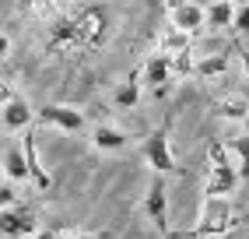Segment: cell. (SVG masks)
Listing matches in <instances>:
<instances>
[{
  "instance_id": "cell-8",
  "label": "cell",
  "mask_w": 249,
  "mask_h": 239,
  "mask_svg": "<svg viewBox=\"0 0 249 239\" xmlns=\"http://www.w3.org/2000/svg\"><path fill=\"white\" fill-rule=\"evenodd\" d=\"M242 179H239V169L235 165H211V179H207V197H228Z\"/></svg>"
},
{
  "instance_id": "cell-21",
  "label": "cell",
  "mask_w": 249,
  "mask_h": 239,
  "mask_svg": "<svg viewBox=\"0 0 249 239\" xmlns=\"http://www.w3.org/2000/svg\"><path fill=\"white\" fill-rule=\"evenodd\" d=\"M11 95H14V92H11V84H7V81H0V106H4Z\"/></svg>"
},
{
  "instance_id": "cell-16",
  "label": "cell",
  "mask_w": 249,
  "mask_h": 239,
  "mask_svg": "<svg viewBox=\"0 0 249 239\" xmlns=\"http://www.w3.org/2000/svg\"><path fill=\"white\" fill-rule=\"evenodd\" d=\"M186 49H190V36H186V32H179V28H169L161 36V42H158V53H169V57L186 53Z\"/></svg>"
},
{
  "instance_id": "cell-26",
  "label": "cell",
  "mask_w": 249,
  "mask_h": 239,
  "mask_svg": "<svg viewBox=\"0 0 249 239\" xmlns=\"http://www.w3.org/2000/svg\"><path fill=\"white\" fill-rule=\"evenodd\" d=\"M165 4H169V11H172V7H179V4H182V0H165Z\"/></svg>"
},
{
  "instance_id": "cell-11",
  "label": "cell",
  "mask_w": 249,
  "mask_h": 239,
  "mask_svg": "<svg viewBox=\"0 0 249 239\" xmlns=\"http://www.w3.org/2000/svg\"><path fill=\"white\" fill-rule=\"evenodd\" d=\"M141 88H144V84H141V74H130L126 81H120V88L112 92V102H116L120 109H134L137 102H141Z\"/></svg>"
},
{
  "instance_id": "cell-9",
  "label": "cell",
  "mask_w": 249,
  "mask_h": 239,
  "mask_svg": "<svg viewBox=\"0 0 249 239\" xmlns=\"http://www.w3.org/2000/svg\"><path fill=\"white\" fill-rule=\"evenodd\" d=\"M21 155H25V169H28V179L39 186V190H49L53 186V176L42 169V162H39V151H36V138L32 134H25V144H21Z\"/></svg>"
},
{
  "instance_id": "cell-7",
  "label": "cell",
  "mask_w": 249,
  "mask_h": 239,
  "mask_svg": "<svg viewBox=\"0 0 249 239\" xmlns=\"http://www.w3.org/2000/svg\"><path fill=\"white\" fill-rule=\"evenodd\" d=\"M0 120H4L7 130H28L32 120H36V113H32V106H28L21 95H11L4 102V109H0Z\"/></svg>"
},
{
  "instance_id": "cell-27",
  "label": "cell",
  "mask_w": 249,
  "mask_h": 239,
  "mask_svg": "<svg viewBox=\"0 0 249 239\" xmlns=\"http://www.w3.org/2000/svg\"><path fill=\"white\" fill-rule=\"evenodd\" d=\"M0 179H4V169H0Z\"/></svg>"
},
{
  "instance_id": "cell-19",
  "label": "cell",
  "mask_w": 249,
  "mask_h": 239,
  "mask_svg": "<svg viewBox=\"0 0 249 239\" xmlns=\"http://www.w3.org/2000/svg\"><path fill=\"white\" fill-rule=\"evenodd\" d=\"M14 200H18V194H14V186L0 179V211H7V208H14Z\"/></svg>"
},
{
  "instance_id": "cell-18",
  "label": "cell",
  "mask_w": 249,
  "mask_h": 239,
  "mask_svg": "<svg viewBox=\"0 0 249 239\" xmlns=\"http://www.w3.org/2000/svg\"><path fill=\"white\" fill-rule=\"evenodd\" d=\"M231 28L242 32V36H249V4L235 7V18H231Z\"/></svg>"
},
{
  "instance_id": "cell-5",
  "label": "cell",
  "mask_w": 249,
  "mask_h": 239,
  "mask_svg": "<svg viewBox=\"0 0 249 239\" xmlns=\"http://www.w3.org/2000/svg\"><path fill=\"white\" fill-rule=\"evenodd\" d=\"M172 81V57L169 53H155L144 60V71H141V84H151L155 92H161L165 84Z\"/></svg>"
},
{
  "instance_id": "cell-22",
  "label": "cell",
  "mask_w": 249,
  "mask_h": 239,
  "mask_svg": "<svg viewBox=\"0 0 249 239\" xmlns=\"http://www.w3.org/2000/svg\"><path fill=\"white\" fill-rule=\"evenodd\" d=\"M36 239H60V232H56V229H39Z\"/></svg>"
},
{
  "instance_id": "cell-25",
  "label": "cell",
  "mask_w": 249,
  "mask_h": 239,
  "mask_svg": "<svg viewBox=\"0 0 249 239\" xmlns=\"http://www.w3.org/2000/svg\"><path fill=\"white\" fill-rule=\"evenodd\" d=\"M228 4H231V7H242V4H249V0H228Z\"/></svg>"
},
{
  "instance_id": "cell-20",
  "label": "cell",
  "mask_w": 249,
  "mask_h": 239,
  "mask_svg": "<svg viewBox=\"0 0 249 239\" xmlns=\"http://www.w3.org/2000/svg\"><path fill=\"white\" fill-rule=\"evenodd\" d=\"M7 57H11V39L0 32V60H7Z\"/></svg>"
},
{
  "instance_id": "cell-2",
  "label": "cell",
  "mask_w": 249,
  "mask_h": 239,
  "mask_svg": "<svg viewBox=\"0 0 249 239\" xmlns=\"http://www.w3.org/2000/svg\"><path fill=\"white\" fill-rule=\"evenodd\" d=\"M144 215L151 218V225L161 232V236H169V197H165V179L155 176L151 186H147V197H144Z\"/></svg>"
},
{
  "instance_id": "cell-15",
  "label": "cell",
  "mask_w": 249,
  "mask_h": 239,
  "mask_svg": "<svg viewBox=\"0 0 249 239\" xmlns=\"http://www.w3.org/2000/svg\"><path fill=\"white\" fill-rule=\"evenodd\" d=\"M225 71H228V57L225 53H211V57H204V60L193 63V74L196 78H218Z\"/></svg>"
},
{
  "instance_id": "cell-1",
  "label": "cell",
  "mask_w": 249,
  "mask_h": 239,
  "mask_svg": "<svg viewBox=\"0 0 249 239\" xmlns=\"http://www.w3.org/2000/svg\"><path fill=\"white\" fill-rule=\"evenodd\" d=\"M144 162L155 169V176H169L176 173V155H172V148H169V127H158L155 134H147V141H144Z\"/></svg>"
},
{
  "instance_id": "cell-17",
  "label": "cell",
  "mask_w": 249,
  "mask_h": 239,
  "mask_svg": "<svg viewBox=\"0 0 249 239\" xmlns=\"http://www.w3.org/2000/svg\"><path fill=\"white\" fill-rule=\"evenodd\" d=\"M4 176H11L14 183H21V179H28V169H25V155H21V148H11L7 151V159H4Z\"/></svg>"
},
{
  "instance_id": "cell-24",
  "label": "cell",
  "mask_w": 249,
  "mask_h": 239,
  "mask_svg": "<svg viewBox=\"0 0 249 239\" xmlns=\"http://www.w3.org/2000/svg\"><path fill=\"white\" fill-rule=\"evenodd\" d=\"M242 67L249 71V49H242Z\"/></svg>"
},
{
  "instance_id": "cell-14",
  "label": "cell",
  "mask_w": 249,
  "mask_h": 239,
  "mask_svg": "<svg viewBox=\"0 0 249 239\" xmlns=\"http://www.w3.org/2000/svg\"><path fill=\"white\" fill-rule=\"evenodd\" d=\"M214 109H218L221 120H246L249 116V99L246 95H231V99H221Z\"/></svg>"
},
{
  "instance_id": "cell-10",
  "label": "cell",
  "mask_w": 249,
  "mask_h": 239,
  "mask_svg": "<svg viewBox=\"0 0 249 239\" xmlns=\"http://www.w3.org/2000/svg\"><path fill=\"white\" fill-rule=\"evenodd\" d=\"M126 141H130V138H126L120 127H112V123H98V127L91 130V144H95L98 151H123Z\"/></svg>"
},
{
  "instance_id": "cell-12",
  "label": "cell",
  "mask_w": 249,
  "mask_h": 239,
  "mask_svg": "<svg viewBox=\"0 0 249 239\" xmlns=\"http://www.w3.org/2000/svg\"><path fill=\"white\" fill-rule=\"evenodd\" d=\"M231 18H235V7L228 0H214L211 7H204V28H231Z\"/></svg>"
},
{
  "instance_id": "cell-6",
  "label": "cell",
  "mask_w": 249,
  "mask_h": 239,
  "mask_svg": "<svg viewBox=\"0 0 249 239\" xmlns=\"http://www.w3.org/2000/svg\"><path fill=\"white\" fill-rule=\"evenodd\" d=\"M169 18H172V28H179V32H186V36H193V32H200V28H204V7L196 4V0H182L179 7L169 11Z\"/></svg>"
},
{
  "instance_id": "cell-3",
  "label": "cell",
  "mask_w": 249,
  "mask_h": 239,
  "mask_svg": "<svg viewBox=\"0 0 249 239\" xmlns=\"http://www.w3.org/2000/svg\"><path fill=\"white\" fill-rule=\"evenodd\" d=\"M39 120L46 127H56V130H67V134H77V130H85V113L74 109V106H60V102H49V106L39 109Z\"/></svg>"
},
{
  "instance_id": "cell-23",
  "label": "cell",
  "mask_w": 249,
  "mask_h": 239,
  "mask_svg": "<svg viewBox=\"0 0 249 239\" xmlns=\"http://www.w3.org/2000/svg\"><path fill=\"white\" fill-rule=\"evenodd\" d=\"M71 239H112V236H98V232H77V236H71Z\"/></svg>"
},
{
  "instance_id": "cell-4",
  "label": "cell",
  "mask_w": 249,
  "mask_h": 239,
  "mask_svg": "<svg viewBox=\"0 0 249 239\" xmlns=\"http://www.w3.org/2000/svg\"><path fill=\"white\" fill-rule=\"evenodd\" d=\"M36 215L32 211H21V208H7L0 211V236L7 239H21V236H36Z\"/></svg>"
},
{
  "instance_id": "cell-13",
  "label": "cell",
  "mask_w": 249,
  "mask_h": 239,
  "mask_svg": "<svg viewBox=\"0 0 249 239\" xmlns=\"http://www.w3.org/2000/svg\"><path fill=\"white\" fill-rule=\"evenodd\" d=\"M225 148H228V155H235L239 179H249V134H242V138H231Z\"/></svg>"
}]
</instances>
